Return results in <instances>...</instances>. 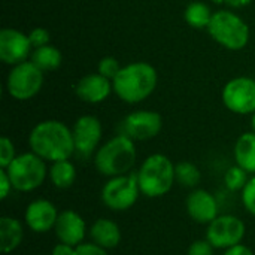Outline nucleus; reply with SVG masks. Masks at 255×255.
Masks as SVG:
<instances>
[{
  "mask_svg": "<svg viewBox=\"0 0 255 255\" xmlns=\"http://www.w3.org/2000/svg\"><path fill=\"white\" fill-rule=\"evenodd\" d=\"M28 146L46 163L69 160L75 154L72 128L58 120H45L36 124L28 134Z\"/></svg>",
  "mask_w": 255,
  "mask_h": 255,
  "instance_id": "obj_1",
  "label": "nucleus"
},
{
  "mask_svg": "<svg viewBox=\"0 0 255 255\" xmlns=\"http://www.w3.org/2000/svg\"><path fill=\"white\" fill-rule=\"evenodd\" d=\"M158 73L155 67L145 61H134L121 67L112 81L114 93L128 105L146 100L157 88Z\"/></svg>",
  "mask_w": 255,
  "mask_h": 255,
  "instance_id": "obj_2",
  "label": "nucleus"
},
{
  "mask_svg": "<svg viewBox=\"0 0 255 255\" xmlns=\"http://www.w3.org/2000/svg\"><path fill=\"white\" fill-rule=\"evenodd\" d=\"M137 160L134 140L120 133L99 146L94 154V166L105 178L127 175L131 172Z\"/></svg>",
  "mask_w": 255,
  "mask_h": 255,
  "instance_id": "obj_3",
  "label": "nucleus"
},
{
  "mask_svg": "<svg viewBox=\"0 0 255 255\" xmlns=\"http://www.w3.org/2000/svg\"><path fill=\"white\" fill-rule=\"evenodd\" d=\"M142 196L157 199L166 196L176 184L175 164L164 154H151L136 172Z\"/></svg>",
  "mask_w": 255,
  "mask_h": 255,
  "instance_id": "obj_4",
  "label": "nucleus"
},
{
  "mask_svg": "<svg viewBox=\"0 0 255 255\" xmlns=\"http://www.w3.org/2000/svg\"><path fill=\"white\" fill-rule=\"evenodd\" d=\"M208 31L218 45L230 51H241L250 42L248 24L242 16L229 9L214 12Z\"/></svg>",
  "mask_w": 255,
  "mask_h": 255,
  "instance_id": "obj_5",
  "label": "nucleus"
},
{
  "mask_svg": "<svg viewBox=\"0 0 255 255\" xmlns=\"http://www.w3.org/2000/svg\"><path fill=\"white\" fill-rule=\"evenodd\" d=\"M4 170L9 175L15 191L31 193L45 182L49 169L43 158L28 151L18 154Z\"/></svg>",
  "mask_w": 255,
  "mask_h": 255,
  "instance_id": "obj_6",
  "label": "nucleus"
},
{
  "mask_svg": "<svg viewBox=\"0 0 255 255\" xmlns=\"http://www.w3.org/2000/svg\"><path fill=\"white\" fill-rule=\"evenodd\" d=\"M140 188L136 173H127L121 176L108 178L100 191L102 203L114 212H126L131 209L139 196Z\"/></svg>",
  "mask_w": 255,
  "mask_h": 255,
  "instance_id": "obj_7",
  "label": "nucleus"
},
{
  "mask_svg": "<svg viewBox=\"0 0 255 255\" xmlns=\"http://www.w3.org/2000/svg\"><path fill=\"white\" fill-rule=\"evenodd\" d=\"M43 73L31 60L12 66L6 78L7 94L18 102L36 97L43 87Z\"/></svg>",
  "mask_w": 255,
  "mask_h": 255,
  "instance_id": "obj_8",
  "label": "nucleus"
},
{
  "mask_svg": "<svg viewBox=\"0 0 255 255\" xmlns=\"http://www.w3.org/2000/svg\"><path fill=\"white\" fill-rule=\"evenodd\" d=\"M247 233L245 223L232 214L218 215L206 227V239L215 250H229L242 244Z\"/></svg>",
  "mask_w": 255,
  "mask_h": 255,
  "instance_id": "obj_9",
  "label": "nucleus"
},
{
  "mask_svg": "<svg viewBox=\"0 0 255 255\" xmlns=\"http://www.w3.org/2000/svg\"><path fill=\"white\" fill-rule=\"evenodd\" d=\"M224 106L238 115H253L255 112V79L238 76L230 79L221 93Z\"/></svg>",
  "mask_w": 255,
  "mask_h": 255,
  "instance_id": "obj_10",
  "label": "nucleus"
},
{
  "mask_svg": "<svg viewBox=\"0 0 255 255\" xmlns=\"http://www.w3.org/2000/svg\"><path fill=\"white\" fill-rule=\"evenodd\" d=\"M73 142H75V154L81 158L94 157L96 151L100 146L103 127L97 117L94 115H82L79 117L72 127Z\"/></svg>",
  "mask_w": 255,
  "mask_h": 255,
  "instance_id": "obj_11",
  "label": "nucleus"
},
{
  "mask_svg": "<svg viewBox=\"0 0 255 255\" xmlns=\"http://www.w3.org/2000/svg\"><path fill=\"white\" fill-rule=\"evenodd\" d=\"M163 128V118L155 111H134L130 112L121 123V133L134 142L151 140L160 134Z\"/></svg>",
  "mask_w": 255,
  "mask_h": 255,
  "instance_id": "obj_12",
  "label": "nucleus"
},
{
  "mask_svg": "<svg viewBox=\"0 0 255 255\" xmlns=\"http://www.w3.org/2000/svg\"><path fill=\"white\" fill-rule=\"evenodd\" d=\"M31 42L28 34L16 28H1L0 31V60L7 66H16L31 57Z\"/></svg>",
  "mask_w": 255,
  "mask_h": 255,
  "instance_id": "obj_13",
  "label": "nucleus"
},
{
  "mask_svg": "<svg viewBox=\"0 0 255 255\" xmlns=\"http://www.w3.org/2000/svg\"><path fill=\"white\" fill-rule=\"evenodd\" d=\"M60 212L57 206L46 199L31 200L24 212V224L33 233L43 235L49 230H54Z\"/></svg>",
  "mask_w": 255,
  "mask_h": 255,
  "instance_id": "obj_14",
  "label": "nucleus"
},
{
  "mask_svg": "<svg viewBox=\"0 0 255 255\" xmlns=\"http://www.w3.org/2000/svg\"><path fill=\"white\" fill-rule=\"evenodd\" d=\"M185 209L188 217L197 224L208 226L220 215V205L217 197L203 188L191 190L185 200Z\"/></svg>",
  "mask_w": 255,
  "mask_h": 255,
  "instance_id": "obj_15",
  "label": "nucleus"
},
{
  "mask_svg": "<svg viewBox=\"0 0 255 255\" xmlns=\"http://www.w3.org/2000/svg\"><path fill=\"white\" fill-rule=\"evenodd\" d=\"M54 233L58 239V242L72 245V247H78L84 242L85 236H87V224L85 220L72 209H66L61 211L55 227H54Z\"/></svg>",
  "mask_w": 255,
  "mask_h": 255,
  "instance_id": "obj_16",
  "label": "nucleus"
},
{
  "mask_svg": "<svg viewBox=\"0 0 255 255\" xmlns=\"http://www.w3.org/2000/svg\"><path fill=\"white\" fill-rule=\"evenodd\" d=\"M112 91H114L112 81L105 78L99 72L82 76L75 87V93L78 99L90 105H97L105 102Z\"/></svg>",
  "mask_w": 255,
  "mask_h": 255,
  "instance_id": "obj_17",
  "label": "nucleus"
},
{
  "mask_svg": "<svg viewBox=\"0 0 255 255\" xmlns=\"http://www.w3.org/2000/svg\"><path fill=\"white\" fill-rule=\"evenodd\" d=\"M88 235L91 238V242L108 251L117 248L121 242V229L114 220L109 218L96 220L91 224Z\"/></svg>",
  "mask_w": 255,
  "mask_h": 255,
  "instance_id": "obj_18",
  "label": "nucleus"
},
{
  "mask_svg": "<svg viewBox=\"0 0 255 255\" xmlns=\"http://www.w3.org/2000/svg\"><path fill=\"white\" fill-rule=\"evenodd\" d=\"M24 241V224L13 217L0 218V251L10 254L19 248Z\"/></svg>",
  "mask_w": 255,
  "mask_h": 255,
  "instance_id": "obj_19",
  "label": "nucleus"
},
{
  "mask_svg": "<svg viewBox=\"0 0 255 255\" xmlns=\"http://www.w3.org/2000/svg\"><path fill=\"white\" fill-rule=\"evenodd\" d=\"M235 161L250 175H255V133L247 131L241 134L233 148Z\"/></svg>",
  "mask_w": 255,
  "mask_h": 255,
  "instance_id": "obj_20",
  "label": "nucleus"
},
{
  "mask_svg": "<svg viewBox=\"0 0 255 255\" xmlns=\"http://www.w3.org/2000/svg\"><path fill=\"white\" fill-rule=\"evenodd\" d=\"M48 178L55 188L67 190L76 181V167L70 161V158L51 163L49 170H48Z\"/></svg>",
  "mask_w": 255,
  "mask_h": 255,
  "instance_id": "obj_21",
  "label": "nucleus"
},
{
  "mask_svg": "<svg viewBox=\"0 0 255 255\" xmlns=\"http://www.w3.org/2000/svg\"><path fill=\"white\" fill-rule=\"evenodd\" d=\"M30 60L42 70V72H54L61 66L63 61V55L60 52V49L51 43L40 46V48H34L31 52Z\"/></svg>",
  "mask_w": 255,
  "mask_h": 255,
  "instance_id": "obj_22",
  "label": "nucleus"
},
{
  "mask_svg": "<svg viewBox=\"0 0 255 255\" xmlns=\"http://www.w3.org/2000/svg\"><path fill=\"white\" fill-rule=\"evenodd\" d=\"M214 16V12L211 10V7L200 1V0H194L191 3L187 4L185 10H184V19L185 22L193 27V28H208V25L211 24V19Z\"/></svg>",
  "mask_w": 255,
  "mask_h": 255,
  "instance_id": "obj_23",
  "label": "nucleus"
},
{
  "mask_svg": "<svg viewBox=\"0 0 255 255\" xmlns=\"http://www.w3.org/2000/svg\"><path fill=\"white\" fill-rule=\"evenodd\" d=\"M175 179L182 188L196 190L202 182V172L191 161H179L175 164Z\"/></svg>",
  "mask_w": 255,
  "mask_h": 255,
  "instance_id": "obj_24",
  "label": "nucleus"
},
{
  "mask_svg": "<svg viewBox=\"0 0 255 255\" xmlns=\"http://www.w3.org/2000/svg\"><path fill=\"white\" fill-rule=\"evenodd\" d=\"M250 181V173L241 166H232L224 175V185L230 191H242Z\"/></svg>",
  "mask_w": 255,
  "mask_h": 255,
  "instance_id": "obj_25",
  "label": "nucleus"
},
{
  "mask_svg": "<svg viewBox=\"0 0 255 255\" xmlns=\"http://www.w3.org/2000/svg\"><path fill=\"white\" fill-rule=\"evenodd\" d=\"M121 67H123V66L120 64V61H118L115 57L108 55V57H103V58L99 61V64H97V72H99L100 75H103L105 78L114 81L115 76L118 75V72L121 70Z\"/></svg>",
  "mask_w": 255,
  "mask_h": 255,
  "instance_id": "obj_26",
  "label": "nucleus"
},
{
  "mask_svg": "<svg viewBox=\"0 0 255 255\" xmlns=\"http://www.w3.org/2000/svg\"><path fill=\"white\" fill-rule=\"evenodd\" d=\"M16 155L18 154L15 151L13 142L9 137H6V136L0 137V167L1 169H6L13 161V158Z\"/></svg>",
  "mask_w": 255,
  "mask_h": 255,
  "instance_id": "obj_27",
  "label": "nucleus"
},
{
  "mask_svg": "<svg viewBox=\"0 0 255 255\" xmlns=\"http://www.w3.org/2000/svg\"><path fill=\"white\" fill-rule=\"evenodd\" d=\"M241 199H242V205L247 209V212L255 217V175L250 178L248 184L241 191Z\"/></svg>",
  "mask_w": 255,
  "mask_h": 255,
  "instance_id": "obj_28",
  "label": "nucleus"
},
{
  "mask_svg": "<svg viewBox=\"0 0 255 255\" xmlns=\"http://www.w3.org/2000/svg\"><path fill=\"white\" fill-rule=\"evenodd\" d=\"M28 39H30L31 46H33V49H34V48H40V46L48 45L51 36H49V31H48L46 28H43V27H36V28H33V30L28 33Z\"/></svg>",
  "mask_w": 255,
  "mask_h": 255,
  "instance_id": "obj_29",
  "label": "nucleus"
},
{
  "mask_svg": "<svg viewBox=\"0 0 255 255\" xmlns=\"http://www.w3.org/2000/svg\"><path fill=\"white\" fill-rule=\"evenodd\" d=\"M214 251L215 248L211 245L208 239H199L188 247L187 255H214Z\"/></svg>",
  "mask_w": 255,
  "mask_h": 255,
  "instance_id": "obj_30",
  "label": "nucleus"
},
{
  "mask_svg": "<svg viewBox=\"0 0 255 255\" xmlns=\"http://www.w3.org/2000/svg\"><path fill=\"white\" fill-rule=\"evenodd\" d=\"M76 255H109L108 250L96 245L94 242H82L76 247Z\"/></svg>",
  "mask_w": 255,
  "mask_h": 255,
  "instance_id": "obj_31",
  "label": "nucleus"
},
{
  "mask_svg": "<svg viewBox=\"0 0 255 255\" xmlns=\"http://www.w3.org/2000/svg\"><path fill=\"white\" fill-rule=\"evenodd\" d=\"M10 191H13V185H12V181L7 175V172L4 169L0 167V199L4 200L7 199V196L10 194Z\"/></svg>",
  "mask_w": 255,
  "mask_h": 255,
  "instance_id": "obj_32",
  "label": "nucleus"
},
{
  "mask_svg": "<svg viewBox=\"0 0 255 255\" xmlns=\"http://www.w3.org/2000/svg\"><path fill=\"white\" fill-rule=\"evenodd\" d=\"M51 255H76V247H72V245L58 242V244L52 248Z\"/></svg>",
  "mask_w": 255,
  "mask_h": 255,
  "instance_id": "obj_33",
  "label": "nucleus"
},
{
  "mask_svg": "<svg viewBox=\"0 0 255 255\" xmlns=\"http://www.w3.org/2000/svg\"><path fill=\"white\" fill-rule=\"evenodd\" d=\"M223 255H254V253H253V250L250 247H247L244 244H239L236 247H232V248L226 250Z\"/></svg>",
  "mask_w": 255,
  "mask_h": 255,
  "instance_id": "obj_34",
  "label": "nucleus"
},
{
  "mask_svg": "<svg viewBox=\"0 0 255 255\" xmlns=\"http://www.w3.org/2000/svg\"><path fill=\"white\" fill-rule=\"evenodd\" d=\"M253 0H226L224 3L232 7V9H241V7H245L251 3Z\"/></svg>",
  "mask_w": 255,
  "mask_h": 255,
  "instance_id": "obj_35",
  "label": "nucleus"
},
{
  "mask_svg": "<svg viewBox=\"0 0 255 255\" xmlns=\"http://www.w3.org/2000/svg\"><path fill=\"white\" fill-rule=\"evenodd\" d=\"M251 127H253V131L255 133V112L253 114V117H251Z\"/></svg>",
  "mask_w": 255,
  "mask_h": 255,
  "instance_id": "obj_36",
  "label": "nucleus"
},
{
  "mask_svg": "<svg viewBox=\"0 0 255 255\" xmlns=\"http://www.w3.org/2000/svg\"><path fill=\"white\" fill-rule=\"evenodd\" d=\"M214 3H217V4H221V3H224L226 0H212Z\"/></svg>",
  "mask_w": 255,
  "mask_h": 255,
  "instance_id": "obj_37",
  "label": "nucleus"
}]
</instances>
